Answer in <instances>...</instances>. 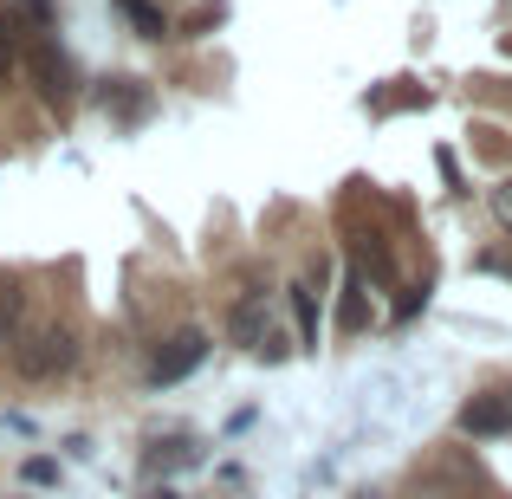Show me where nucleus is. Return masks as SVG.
<instances>
[{
  "label": "nucleus",
  "mask_w": 512,
  "mask_h": 499,
  "mask_svg": "<svg viewBox=\"0 0 512 499\" xmlns=\"http://www.w3.org/2000/svg\"><path fill=\"white\" fill-rule=\"evenodd\" d=\"M72 363H78V337L65 325H39L13 344V370H20L26 383H52V376H65Z\"/></svg>",
  "instance_id": "f257e3e1"
},
{
  "label": "nucleus",
  "mask_w": 512,
  "mask_h": 499,
  "mask_svg": "<svg viewBox=\"0 0 512 499\" xmlns=\"http://www.w3.org/2000/svg\"><path fill=\"white\" fill-rule=\"evenodd\" d=\"M227 331H234V344H240V350H260L266 363L286 357V337H279L273 312H266V299H240L234 312H227Z\"/></svg>",
  "instance_id": "f03ea898"
},
{
  "label": "nucleus",
  "mask_w": 512,
  "mask_h": 499,
  "mask_svg": "<svg viewBox=\"0 0 512 499\" xmlns=\"http://www.w3.org/2000/svg\"><path fill=\"white\" fill-rule=\"evenodd\" d=\"M26 65H33V78H39V98H46L52 111H65V104H72V91H78L72 59H65L59 46H46V39H39V46L26 52Z\"/></svg>",
  "instance_id": "7ed1b4c3"
},
{
  "label": "nucleus",
  "mask_w": 512,
  "mask_h": 499,
  "mask_svg": "<svg viewBox=\"0 0 512 499\" xmlns=\"http://www.w3.org/2000/svg\"><path fill=\"white\" fill-rule=\"evenodd\" d=\"M461 435H480V441L512 435V396L506 389H487V396L461 402Z\"/></svg>",
  "instance_id": "20e7f679"
},
{
  "label": "nucleus",
  "mask_w": 512,
  "mask_h": 499,
  "mask_svg": "<svg viewBox=\"0 0 512 499\" xmlns=\"http://www.w3.org/2000/svg\"><path fill=\"white\" fill-rule=\"evenodd\" d=\"M201 357H208V337H201V331H182V337H169V350H156V370H150V383H156V389L182 383L188 370H201Z\"/></svg>",
  "instance_id": "39448f33"
},
{
  "label": "nucleus",
  "mask_w": 512,
  "mask_h": 499,
  "mask_svg": "<svg viewBox=\"0 0 512 499\" xmlns=\"http://www.w3.org/2000/svg\"><path fill=\"white\" fill-rule=\"evenodd\" d=\"M104 111L124 117V124H143V117H150V85H143V78H117V85L104 91Z\"/></svg>",
  "instance_id": "423d86ee"
},
{
  "label": "nucleus",
  "mask_w": 512,
  "mask_h": 499,
  "mask_svg": "<svg viewBox=\"0 0 512 499\" xmlns=\"http://www.w3.org/2000/svg\"><path fill=\"white\" fill-rule=\"evenodd\" d=\"M20 46H26V20L0 0V91H7L13 72H20Z\"/></svg>",
  "instance_id": "0eeeda50"
},
{
  "label": "nucleus",
  "mask_w": 512,
  "mask_h": 499,
  "mask_svg": "<svg viewBox=\"0 0 512 499\" xmlns=\"http://www.w3.org/2000/svg\"><path fill=\"white\" fill-rule=\"evenodd\" d=\"M292 318H299L305 350H318V292L312 286H292Z\"/></svg>",
  "instance_id": "6e6552de"
},
{
  "label": "nucleus",
  "mask_w": 512,
  "mask_h": 499,
  "mask_svg": "<svg viewBox=\"0 0 512 499\" xmlns=\"http://www.w3.org/2000/svg\"><path fill=\"white\" fill-rule=\"evenodd\" d=\"M195 461H201L195 441H163V448L150 454V474H169V467H195Z\"/></svg>",
  "instance_id": "1a4fd4ad"
},
{
  "label": "nucleus",
  "mask_w": 512,
  "mask_h": 499,
  "mask_svg": "<svg viewBox=\"0 0 512 499\" xmlns=\"http://www.w3.org/2000/svg\"><path fill=\"white\" fill-rule=\"evenodd\" d=\"M20 480L26 487H52V480H59V461H52V454H33V461L20 467Z\"/></svg>",
  "instance_id": "9d476101"
},
{
  "label": "nucleus",
  "mask_w": 512,
  "mask_h": 499,
  "mask_svg": "<svg viewBox=\"0 0 512 499\" xmlns=\"http://www.w3.org/2000/svg\"><path fill=\"white\" fill-rule=\"evenodd\" d=\"M487 201H493V221H500L506 234H512V175H506V182H493V195H487Z\"/></svg>",
  "instance_id": "9b49d317"
},
{
  "label": "nucleus",
  "mask_w": 512,
  "mask_h": 499,
  "mask_svg": "<svg viewBox=\"0 0 512 499\" xmlns=\"http://www.w3.org/2000/svg\"><path fill=\"white\" fill-rule=\"evenodd\" d=\"M13 325H20V292H13V286H0V337H7Z\"/></svg>",
  "instance_id": "f8f14e48"
},
{
  "label": "nucleus",
  "mask_w": 512,
  "mask_h": 499,
  "mask_svg": "<svg viewBox=\"0 0 512 499\" xmlns=\"http://www.w3.org/2000/svg\"><path fill=\"white\" fill-rule=\"evenodd\" d=\"M26 13H33V20L46 26V20H52V0H26Z\"/></svg>",
  "instance_id": "ddd939ff"
},
{
  "label": "nucleus",
  "mask_w": 512,
  "mask_h": 499,
  "mask_svg": "<svg viewBox=\"0 0 512 499\" xmlns=\"http://www.w3.org/2000/svg\"><path fill=\"white\" fill-rule=\"evenodd\" d=\"M143 499H182V493H175V487H169V480H163V487H156V493H143Z\"/></svg>",
  "instance_id": "4468645a"
},
{
  "label": "nucleus",
  "mask_w": 512,
  "mask_h": 499,
  "mask_svg": "<svg viewBox=\"0 0 512 499\" xmlns=\"http://www.w3.org/2000/svg\"><path fill=\"white\" fill-rule=\"evenodd\" d=\"M124 7H137V0H124Z\"/></svg>",
  "instance_id": "2eb2a0df"
}]
</instances>
